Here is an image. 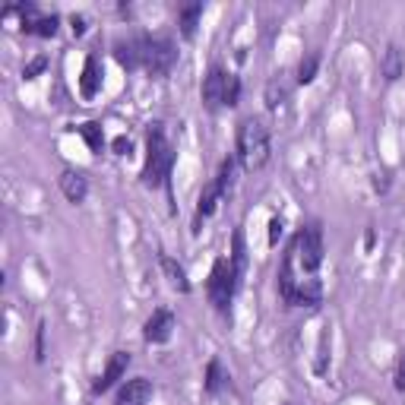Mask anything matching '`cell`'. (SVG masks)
<instances>
[{"instance_id": "cb8c5ba5", "label": "cell", "mask_w": 405, "mask_h": 405, "mask_svg": "<svg viewBox=\"0 0 405 405\" xmlns=\"http://www.w3.org/2000/svg\"><path fill=\"white\" fill-rule=\"evenodd\" d=\"M238 98H241V79L238 76L228 73V86H225V105H238Z\"/></svg>"}, {"instance_id": "277c9868", "label": "cell", "mask_w": 405, "mask_h": 405, "mask_svg": "<svg viewBox=\"0 0 405 405\" xmlns=\"http://www.w3.org/2000/svg\"><path fill=\"white\" fill-rule=\"evenodd\" d=\"M174 45L168 38H140V67H146L152 76H165L174 67Z\"/></svg>"}, {"instance_id": "5b68a950", "label": "cell", "mask_w": 405, "mask_h": 405, "mask_svg": "<svg viewBox=\"0 0 405 405\" xmlns=\"http://www.w3.org/2000/svg\"><path fill=\"white\" fill-rule=\"evenodd\" d=\"M234 292H238V272H234L232 260H216L209 276V301L218 310H225L228 301L234 298Z\"/></svg>"}, {"instance_id": "7402d4cb", "label": "cell", "mask_w": 405, "mask_h": 405, "mask_svg": "<svg viewBox=\"0 0 405 405\" xmlns=\"http://www.w3.org/2000/svg\"><path fill=\"white\" fill-rule=\"evenodd\" d=\"M244 263H247V254H244V234H241V232H234V254H232V266H234V272H238V279H241V272H244Z\"/></svg>"}, {"instance_id": "83f0119b", "label": "cell", "mask_w": 405, "mask_h": 405, "mask_svg": "<svg viewBox=\"0 0 405 405\" xmlns=\"http://www.w3.org/2000/svg\"><path fill=\"white\" fill-rule=\"evenodd\" d=\"M86 32V19L83 16H73V35H83Z\"/></svg>"}, {"instance_id": "3957f363", "label": "cell", "mask_w": 405, "mask_h": 405, "mask_svg": "<svg viewBox=\"0 0 405 405\" xmlns=\"http://www.w3.org/2000/svg\"><path fill=\"white\" fill-rule=\"evenodd\" d=\"M294 263H298L301 272H308L310 279H314V272L320 270V263H323V232H320L317 222H310V225L298 234V241H294Z\"/></svg>"}, {"instance_id": "5bb4252c", "label": "cell", "mask_w": 405, "mask_h": 405, "mask_svg": "<svg viewBox=\"0 0 405 405\" xmlns=\"http://www.w3.org/2000/svg\"><path fill=\"white\" fill-rule=\"evenodd\" d=\"M114 57L120 60V67H140V41H117L114 45Z\"/></svg>"}, {"instance_id": "30bf717a", "label": "cell", "mask_w": 405, "mask_h": 405, "mask_svg": "<svg viewBox=\"0 0 405 405\" xmlns=\"http://www.w3.org/2000/svg\"><path fill=\"white\" fill-rule=\"evenodd\" d=\"M60 190H64V196L70 202H83L86 194H89V180L79 171H64L60 174Z\"/></svg>"}, {"instance_id": "52a82bcc", "label": "cell", "mask_w": 405, "mask_h": 405, "mask_svg": "<svg viewBox=\"0 0 405 405\" xmlns=\"http://www.w3.org/2000/svg\"><path fill=\"white\" fill-rule=\"evenodd\" d=\"M127 364H130V355L127 352H114L111 361H108V368L102 370V377H98L95 383H92V393H105L111 390L114 383L120 380V377L127 374Z\"/></svg>"}, {"instance_id": "ba28073f", "label": "cell", "mask_w": 405, "mask_h": 405, "mask_svg": "<svg viewBox=\"0 0 405 405\" xmlns=\"http://www.w3.org/2000/svg\"><path fill=\"white\" fill-rule=\"evenodd\" d=\"M171 330H174L171 310H156V314L146 320L143 336H146V342H168V339H171Z\"/></svg>"}, {"instance_id": "ac0fdd59", "label": "cell", "mask_w": 405, "mask_h": 405, "mask_svg": "<svg viewBox=\"0 0 405 405\" xmlns=\"http://www.w3.org/2000/svg\"><path fill=\"white\" fill-rule=\"evenodd\" d=\"M79 133L86 136V143H89L92 152H102V146H105V133H102V124L89 120V124H83V127H79Z\"/></svg>"}, {"instance_id": "d4e9b609", "label": "cell", "mask_w": 405, "mask_h": 405, "mask_svg": "<svg viewBox=\"0 0 405 405\" xmlns=\"http://www.w3.org/2000/svg\"><path fill=\"white\" fill-rule=\"evenodd\" d=\"M393 383H396L399 393H405V355L399 358V364H396V377H393Z\"/></svg>"}, {"instance_id": "ffe728a7", "label": "cell", "mask_w": 405, "mask_h": 405, "mask_svg": "<svg viewBox=\"0 0 405 405\" xmlns=\"http://www.w3.org/2000/svg\"><path fill=\"white\" fill-rule=\"evenodd\" d=\"M216 187H218V194H222V196L234 187V162H232V158H225V162H222V168H218Z\"/></svg>"}, {"instance_id": "6da1fadb", "label": "cell", "mask_w": 405, "mask_h": 405, "mask_svg": "<svg viewBox=\"0 0 405 405\" xmlns=\"http://www.w3.org/2000/svg\"><path fill=\"white\" fill-rule=\"evenodd\" d=\"M238 162L244 171H260L270 162V130L260 117H244L238 127Z\"/></svg>"}, {"instance_id": "8fae6325", "label": "cell", "mask_w": 405, "mask_h": 405, "mask_svg": "<svg viewBox=\"0 0 405 405\" xmlns=\"http://www.w3.org/2000/svg\"><path fill=\"white\" fill-rule=\"evenodd\" d=\"M98 89H102V64H98L95 54H89L83 67V79H79V92H83V98H95Z\"/></svg>"}, {"instance_id": "d6986e66", "label": "cell", "mask_w": 405, "mask_h": 405, "mask_svg": "<svg viewBox=\"0 0 405 405\" xmlns=\"http://www.w3.org/2000/svg\"><path fill=\"white\" fill-rule=\"evenodd\" d=\"M225 370H222V364L218 361H209V368H206V393H218L222 386H225Z\"/></svg>"}, {"instance_id": "e0dca14e", "label": "cell", "mask_w": 405, "mask_h": 405, "mask_svg": "<svg viewBox=\"0 0 405 405\" xmlns=\"http://www.w3.org/2000/svg\"><path fill=\"white\" fill-rule=\"evenodd\" d=\"M200 16H202V3H190V7L180 10V32H184V38H194Z\"/></svg>"}, {"instance_id": "9a60e30c", "label": "cell", "mask_w": 405, "mask_h": 405, "mask_svg": "<svg viewBox=\"0 0 405 405\" xmlns=\"http://www.w3.org/2000/svg\"><path fill=\"white\" fill-rule=\"evenodd\" d=\"M60 26V16H38V19H32V23L23 26V32H29V35H41V38H51L54 32H57Z\"/></svg>"}, {"instance_id": "44dd1931", "label": "cell", "mask_w": 405, "mask_h": 405, "mask_svg": "<svg viewBox=\"0 0 405 405\" xmlns=\"http://www.w3.org/2000/svg\"><path fill=\"white\" fill-rule=\"evenodd\" d=\"M317 67H320V57H317V54H308V57L301 60V67H298V83H301V86L314 83Z\"/></svg>"}, {"instance_id": "7a4b0ae2", "label": "cell", "mask_w": 405, "mask_h": 405, "mask_svg": "<svg viewBox=\"0 0 405 405\" xmlns=\"http://www.w3.org/2000/svg\"><path fill=\"white\" fill-rule=\"evenodd\" d=\"M171 162H174V152H171V143L165 140V130H162V124H152V130H149V152H146V168H143V184H146V187L168 184Z\"/></svg>"}, {"instance_id": "484cf974", "label": "cell", "mask_w": 405, "mask_h": 405, "mask_svg": "<svg viewBox=\"0 0 405 405\" xmlns=\"http://www.w3.org/2000/svg\"><path fill=\"white\" fill-rule=\"evenodd\" d=\"M45 64H48V60L45 57H35V60H32V64H29V67H26V79H35V73H41V70H45Z\"/></svg>"}, {"instance_id": "9c48e42d", "label": "cell", "mask_w": 405, "mask_h": 405, "mask_svg": "<svg viewBox=\"0 0 405 405\" xmlns=\"http://www.w3.org/2000/svg\"><path fill=\"white\" fill-rule=\"evenodd\" d=\"M152 399V383L146 377H133L120 386L117 393V405H146Z\"/></svg>"}, {"instance_id": "7c38bea8", "label": "cell", "mask_w": 405, "mask_h": 405, "mask_svg": "<svg viewBox=\"0 0 405 405\" xmlns=\"http://www.w3.org/2000/svg\"><path fill=\"white\" fill-rule=\"evenodd\" d=\"M158 266H162V272L168 276V285L178 288V292H190L187 272H184V266H180V263H174L171 256H158Z\"/></svg>"}, {"instance_id": "4fadbf2b", "label": "cell", "mask_w": 405, "mask_h": 405, "mask_svg": "<svg viewBox=\"0 0 405 405\" xmlns=\"http://www.w3.org/2000/svg\"><path fill=\"white\" fill-rule=\"evenodd\" d=\"M402 73H405V54L399 45H390L386 54H383V76H386L390 83H396Z\"/></svg>"}, {"instance_id": "2e32d148", "label": "cell", "mask_w": 405, "mask_h": 405, "mask_svg": "<svg viewBox=\"0 0 405 405\" xmlns=\"http://www.w3.org/2000/svg\"><path fill=\"white\" fill-rule=\"evenodd\" d=\"M218 200H222V194H218L216 180H212L209 187H206V190H202V194H200V206H196V218H209L212 212H216Z\"/></svg>"}, {"instance_id": "603a6c76", "label": "cell", "mask_w": 405, "mask_h": 405, "mask_svg": "<svg viewBox=\"0 0 405 405\" xmlns=\"http://www.w3.org/2000/svg\"><path fill=\"white\" fill-rule=\"evenodd\" d=\"M282 102H285V89H282L279 83H270V89H266V105H270L272 111H276V108L282 105Z\"/></svg>"}, {"instance_id": "4316f807", "label": "cell", "mask_w": 405, "mask_h": 405, "mask_svg": "<svg viewBox=\"0 0 405 405\" xmlns=\"http://www.w3.org/2000/svg\"><path fill=\"white\" fill-rule=\"evenodd\" d=\"M282 228H285V225H282V218H272V222H270V244H272V247H276L279 238H282Z\"/></svg>"}, {"instance_id": "8992f818", "label": "cell", "mask_w": 405, "mask_h": 405, "mask_svg": "<svg viewBox=\"0 0 405 405\" xmlns=\"http://www.w3.org/2000/svg\"><path fill=\"white\" fill-rule=\"evenodd\" d=\"M225 86H228V73L225 70H209V76L202 79V102L209 111H216L218 105H225Z\"/></svg>"}]
</instances>
